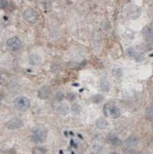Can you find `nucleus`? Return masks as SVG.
Listing matches in <instances>:
<instances>
[{
  "mask_svg": "<svg viewBox=\"0 0 153 154\" xmlns=\"http://www.w3.org/2000/svg\"><path fill=\"white\" fill-rule=\"evenodd\" d=\"M14 107L20 111H27L31 106V102L25 96H20L14 100Z\"/></svg>",
  "mask_w": 153,
  "mask_h": 154,
  "instance_id": "nucleus-1",
  "label": "nucleus"
},
{
  "mask_svg": "<svg viewBox=\"0 0 153 154\" xmlns=\"http://www.w3.org/2000/svg\"><path fill=\"white\" fill-rule=\"evenodd\" d=\"M103 113L106 116H110L112 118H118L121 116L120 109L116 105L111 103H106L103 106Z\"/></svg>",
  "mask_w": 153,
  "mask_h": 154,
  "instance_id": "nucleus-2",
  "label": "nucleus"
},
{
  "mask_svg": "<svg viewBox=\"0 0 153 154\" xmlns=\"http://www.w3.org/2000/svg\"><path fill=\"white\" fill-rule=\"evenodd\" d=\"M47 137V132L44 128H36L32 132V140L35 143L44 142Z\"/></svg>",
  "mask_w": 153,
  "mask_h": 154,
  "instance_id": "nucleus-3",
  "label": "nucleus"
},
{
  "mask_svg": "<svg viewBox=\"0 0 153 154\" xmlns=\"http://www.w3.org/2000/svg\"><path fill=\"white\" fill-rule=\"evenodd\" d=\"M23 19L31 24H34L38 21L39 15L33 8H27L23 12Z\"/></svg>",
  "mask_w": 153,
  "mask_h": 154,
  "instance_id": "nucleus-4",
  "label": "nucleus"
},
{
  "mask_svg": "<svg viewBox=\"0 0 153 154\" xmlns=\"http://www.w3.org/2000/svg\"><path fill=\"white\" fill-rule=\"evenodd\" d=\"M7 45L8 47L12 51H18L22 48V42L19 37H11L7 41Z\"/></svg>",
  "mask_w": 153,
  "mask_h": 154,
  "instance_id": "nucleus-5",
  "label": "nucleus"
},
{
  "mask_svg": "<svg viewBox=\"0 0 153 154\" xmlns=\"http://www.w3.org/2000/svg\"><path fill=\"white\" fill-rule=\"evenodd\" d=\"M7 128L10 130H15L23 127V121L20 117H12L6 123Z\"/></svg>",
  "mask_w": 153,
  "mask_h": 154,
  "instance_id": "nucleus-6",
  "label": "nucleus"
},
{
  "mask_svg": "<svg viewBox=\"0 0 153 154\" xmlns=\"http://www.w3.org/2000/svg\"><path fill=\"white\" fill-rule=\"evenodd\" d=\"M107 142L110 145L115 146V147H118V146L122 145V140L120 139V137L117 135L113 134V133H111V134L108 135V137H107Z\"/></svg>",
  "mask_w": 153,
  "mask_h": 154,
  "instance_id": "nucleus-7",
  "label": "nucleus"
},
{
  "mask_svg": "<svg viewBox=\"0 0 153 154\" xmlns=\"http://www.w3.org/2000/svg\"><path fill=\"white\" fill-rule=\"evenodd\" d=\"M51 95V88L49 86H43L38 91V98L41 100H46Z\"/></svg>",
  "mask_w": 153,
  "mask_h": 154,
  "instance_id": "nucleus-8",
  "label": "nucleus"
},
{
  "mask_svg": "<svg viewBox=\"0 0 153 154\" xmlns=\"http://www.w3.org/2000/svg\"><path fill=\"white\" fill-rule=\"evenodd\" d=\"M127 52H128V54L130 55V57H133L134 59H136L137 62L142 61V60L144 59V55H143V54L140 53V52H137V51H136V50H134V49H132V48L128 49Z\"/></svg>",
  "mask_w": 153,
  "mask_h": 154,
  "instance_id": "nucleus-9",
  "label": "nucleus"
},
{
  "mask_svg": "<svg viewBox=\"0 0 153 154\" xmlns=\"http://www.w3.org/2000/svg\"><path fill=\"white\" fill-rule=\"evenodd\" d=\"M124 143H126V145L127 147H129V148H134V147L137 146V144H138V139L135 136H130V137H128L126 139Z\"/></svg>",
  "mask_w": 153,
  "mask_h": 154,
  "instance_id": "nucleus-10",
  "label": "nucleus"
},
{
  "mask_svg": "<svg viewBox=\"0 0 153 154\" xmlns=\"http://www.w3.org/2000/svg\"><path fill=\"white\" fill-rule=\"evenodd\" d=\"M143 34L148 40H153V24H150L143 30Z\"/></svg>",
  "mask_w": 153,
  "mask_h": 154,
  "instance_id": "nucleus-11",
  "label": "nucleus"
},
{
  "mask_svg": "<svg viewBox=\"0 0 153 154\" xmlns=\"http://www.w3.org/2000/svg\"><path fill=\"white\" fill-rule=\"evenodd\" d=\"M41 58L40 55L37 54H32L29 57V63L31 65H33V66L39 65L41 63Z\"/></svg>",
  "mask_w": 153,
  "mask_h": 154,
  "instance_id": "nucleus-12",
  "label": "nucleus"
},
{
  "mask_svg": "<svg viewBox=\"0 0 153 154\" xmlns=\"http://www.w3.org/2000/svg\"><path fill=\"white\" fill-rule=\"evenodd\" d=\"M108 125H109V123L104 118H99L96 121V127L99 129H105L108 128Z\"/></svg>",
  "mask_w": 153,
  "mask_h": 154,
  "instance_id": "nucleus-13",
  "label": "nucleus"
},
{
  "mask_svg": "<svg viewBox=\"0 0 153 154\" xmlns=\"http://www.w3.org/2000/svg\"><path fill=\"white\" fill-rule=\"evenodd\" d=\"M145 116H146V118H147L148 120L153 121V105L148 106V107L146 109Z\"/></svg>",
  "mask_w": 153,
  "mask_h": 154,
  "instance_id": "nucleus-14",
  "label": "nucleus"
},
{
  "mask_svg": "<svg viewBox=\"0 0 153 154\" xmlns=\"http://www.w3.org/2000/svg\"><path fill=\"white\" fill-rule=\"evenodd\" d=\"M100 88L103 91H106V92L109 91H110V84H109V82L106 79H102L101 83H100Z\"/></svg>",
  "mask_w": 153,
  "mask_h": 154,
  "instance_id": "nucleus-15",
  "label": "nucleus"
},
{
  "mask_svg": "<svg viewBox=\"0 0 153 154\" xmlns=\"http://www.w3.org/2000/svg\"><path fill=\"white\" fill-rule=\"evenodd\" d=\"M104 97L102 94H95L91 97V102L93 103H100L103 101Z\"/></svg>",
  "mask_w": 153,
  "mask_h": 154,
  "instance_id": "nucleus-16",
  "label": "nucleus"
},
{
  "mask_svg": "<svg viewBox=\"0 0 153 154\" xmlns=\"http://www.w3.org/2000/svg\"><path fill=\"white\" fill-rule=\"evenodd\" d=\"M32 154H46V149L44 147H35L32 150Z\"/></svg>",
  "mask_w": 153,
  "mask_h": 154,
  "instance_id": "nucleus-17",
  "label": "nucleus"
},
{
  "mask_svg": "<svg viewBox=\"0 0 153 154\" xmlns=\"http://www.w3.org/2000/svg\"><path fill=\"white\" fill-rule=\"evenodd\" d=\"M70 110H71V112L73 114H79L81 112V110H82V108L78 103H74L73 105H71Z\"/></svg>",
  "mask_w": 153,
  "mask_h": 154,
  "instance_id": "nucleus-18",
  "label": "nucleus"
},
{
  "mask_svg": "<svg viewBox=\"0 0 153 154\" xmlns=\"http://www.w3.org/2000/svg\"><path fill=\"white\" fill-rule=\"evenodd\" d=\"M112 73H113V75H114L115 78H121L122 75H123V70H122L121 68L116 67V68H114V69H113Z\"/></svg>",
  "mask_w": 153,
  "mask_h": 154,
  "instance_id": "nucleus-19",
  "label": "nucleus"
},
{
  "mask_svg": "<svg viewBox=\"0 0 153 154\" xmlns=\"http://www.w3.org/2000/svg\"><path fill=\"white\" fill-rule=\"evenodd\" d=\"M58 113H60L61 115L66 116V115L68 113V107H67L66 105H65V104L60 105L59 108H58Z\"/></svg>",
  "mask_w": 153,
  "mask_h": 154,
  "instance_id": "nucleus-20",
  "label": "nucleus"
},
{
  "mask_svg": "<svg viewBox=\"0 0 153 154\" xmlns=\"http://www.w3.org/2000/svg\"><path fill=\"white\" fill-rule=\"evenodd\" d=\"M55 98H57V101H62L64 99V93L62 91H57V94H55Z\"/></svg>",
  "mask_w": 153,
  "mask_h": 154,
  "instance_id": "nucleus-21",
  "label": "nucleus"
},
{
  "mask_svg": "<svg viewBox=\"0 0 153 154\" xmlns=\"http://www.w3.org/2000/svg\"><path fill=\"white\" fill-rule=\"evenodd\" d=\"M8 5V1L7 0H0V9L5 8Z\"/></svg>",
  "mask_w": 153,
  "mask_h": 154,
  "instance_id": "nucleus-22",
  "label": "nucleus"
},
{
  "mask_svg": "<svg viewBox=\"0 0 153 154\" xmlns=\"http://www.w3.org/2000/svg\"><path fill=\"white\" fill-rule=\"evenodd\" d=\"M124 154H138L136 150L133 149H126L124 151Z\"/></svg>",
  "mask_w": 153,
  "mask_h": 154,
  "instance_id": "nucleus-23",
  "label": "nucleus"
},
{
  "mask_svg": "<svg viewBox=\"0 0 153 154\" xmlns=\"http://www.w3.org/2000/svg\"><path fill=\"white\" fill-rule=\"evenodd\" d=\"M74 97H75V95L73 93H70V94L68 95V100H70V101L74 100Z\"/></svg>",
  "mask_w": 153,
  "mask_h": 154,
  "instance_id": "nucleus-24",
  "label": "nucleus"
},
{
  "mask_svg": "<svg viewBox=\"0 0 153 154\" xmlns=\"http://www.w3.org/2000/svg\"><path fill=\"white\" fill-rule=\"evenodd\" d=\"M110 154H119V153H117V152H112V153H110Z\"/></svg>",
  "mask_w": 153,
  "mask_h": 154,
  "instance_id": "nucleus-25",
  "label": "nucleus"
}]
</instances>
